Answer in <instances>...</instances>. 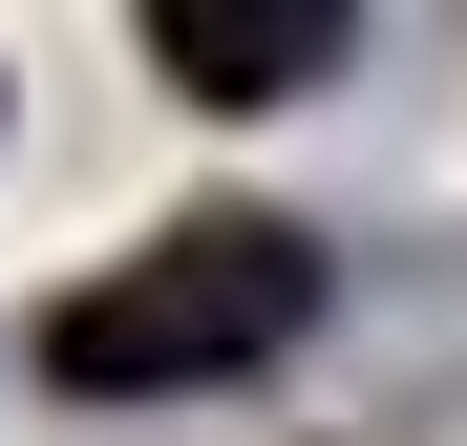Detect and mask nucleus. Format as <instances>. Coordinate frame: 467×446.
Wrapping results in <instances>:
<instances>
[{
  "label": "nucleus",
  "instance_id": "nucleus-1",
  "mask_svg": "<svg viewBox=\"0 0 467 446\" xmlns=\"http://www.w3.org/2000/svg\"><path fill=\"white\" fill-rule=\"evenodd\" d=\"M297 319H319V234H276V213H192V234L107 255V276L43 319V383H86V404L234 383V361H276Z\"/></svg>",
  "mask_w": 467,
  "mask_h": 446
},
{
  "label": "nucleus",
  "instance_id": "nucleus-2",
  "mask_svg": "<svg viewBox=\"0 0 467 446\" xmlns=\"http://www.w3.org/2000/svg\"><path fill=\"white\" fill-rule=\"evenodd\" d=\"M340 0H149V64H171L192 107H297V86H340Z\"/></svg>",
  "mask_w": 467,
  "mask_h": 446
}]
</instances>
